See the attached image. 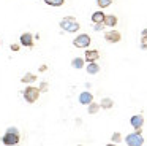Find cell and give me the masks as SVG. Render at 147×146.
Instances as JSON below:
<instances>
[{"mask_svg":"<svg viewBox=\"0 0 147 146\" xmlns=\"http://www.w3.org/2000/svg\"><path fill=\"white\" fill-rule=\"evenodd\" d=\"M111 140H112V143H120L122 141V135L119 132H115V133H112Z\"/></svg>","mask_w":147,"mask_h":146,"instance_id":"cell-21","label":"cell"},{"mask_svg":"<svg viewBox=\"0 0 147 146\" xmlns=\"http://www.w3.org/2000/svg\"><path fill=\"white\" fill-rule=\"evenodd\" d=\"M71 67H73V68H82L84 67V59H81V57L73 59L71 60Z\"/></svg>","mask_w":147,"mask_h":146,"instance_id":"cell-16","label":"cell"},{"mask_svg":"<svg viewBox=\"0 0 147 146\" xmlns=\"http://www.w3.org/2000/svg\"><path fill=\"white\" fill-rule=\"evenodd\" d=\"M11 51H19V44H11Z\"/></svg>","mask_w":147,"mask_h":146,"instance_id":"cell-24","label":"cell"},{"mask_svg":"<svg viewBox=\"0 0 147 146\" xmlns=\"http://www.w3.org/2000/svg\"><path fill=\"white\" fill-rule=\"evenodd\" d=\"M125 143H127L128 146H142L144 145V138H142V135H141V132H134V133L127 135Z\"/></svg>","mask_w":147,"mask_h":146,"instance_id":"cell-4","label":"cell"},{"mask_svg":"<svg viewBox=\"0 0 147 146\" xmlns=\"http://www.w3.org/2000/svg\"><path fill=\"white\" fill-rule=\"evenodd\" d=\"M19 43L22 44V46H26V48H32L33 46V35L29 33V32L22 33L21 38H19Z\"/></svg>","mask_w":147,"mask_h":146,"instance_id":"cell-8","label":"cell"},{"mask_svg":"<svg viewBox=\"0 0 147 146\" xmlns=\"http://www.w3.org/2000/svg\"><path fill=\"white\" fill-rule=\"evenodd\" d=\"M45 3L51 6H62L65 3V0H45Z\"/></svg>","mask_w":147,"mask_h":146,"instance_id":"cell-19","label":"cell"},{"mask_svg":"<svg viewBox=\"0 0 147 146\" xmlns=\"http://www.w3.org/2000/svg\"><path fill=\"white\" fill-rule=\"evenodd\" d=\"M89 106V114H96L98 113V110L101 108V105H98V103H95V102H92L90 105H87Z\"/></svg>","mask_w":147,"mask_h":146,"instance_id":"cell-17","label":"cell"},{"mask_svg":"<svg viewBox=\"0 0 147 146\" xmlns=\"http://www.w3.org/2000/svg\"><path fill=\"white\" fill-rule=\"evenodd\" d=\"M21 81L22 83H33V81H36V75H33V73H26V75L21 78Z\"/></svg>","mask_w":147,"mask_h":146,"instance_id":"cell-14","label":"cell"},{"mask_svg":"<svg viewBox=\"0 0 147 146\" xmlns=\"http://www.w3.org/2000/svg\"><path fill=\"white\" fill-rule=\"evenodd\" d=\"M90 37L87 33H81V35H78L76 38L73 40V44L76 48H89V44H90Z\"/></svg>","mask_w":147,"mask_h":146,"instance_id":"cell-5","label":"cell"},{"mask_svg":"<svg viewBox=\"0 0 147 146\" xmlns=\"http://www.w3.org/2000/svg\"><path fill=\"white\" fill-rule=\"evenodd\" d=\"M130 124H131V127H134V130H136V132H141V129H142V126H144L142 114H134V116H131Z\"/></svg>","mask_w":147,"mask_h":146,"instance_id":"cell-6","label":"cell"},{"mask_svg":"<svg viewBox=\"0 0 147 146\" xmlns=\"http://www.w3.org/2000/svg\"><path fill=\"white\" fill-rule=\"evenodd\" d=\"M105 18H106V14L103 11H95L92 14V22L93 24H98V22H105Z\"/></svg>","mask_w":147,"mask_h":146,"instance_id":"cell-11","label":"cell"},{"mask_svg":"<svg viewBox=\"0 0 147 146\" xmlns=\"http://www.w3.org/2000/svg\"><path fill=\"white\" fill-rule=\"evenodd\" d=\"M105 25H106L105 22H98V24H95V27H93V29H95V30H101Z\"/></svg>","mask_w":147,"mask_h":146,"instance_id":"cell-23","label":"cell"},{"mask_svg":"<svg viewBox=\"0 0 147 146\" xmlns=\"http://www.w3.org/2000/svg\"><path fill=\"white\" fill-rule=\"evenodd\" d=\"M2 143L7 146H13L19 143V130L16 127H8L7 132H5L3 138H2Z\"/></svg>","mask_w":147,"mask_h":146,"instance_id":"cell-1","label":"cell"},{"mask_svg":"<svg viewBox=\"0 0 147 146\" xmlns=\"http://www.w3.org/2000/svg\"><path fill=\"white\" fill-rule=\"evenodd\" d=\"M48 87H49V84L46 81H43L41 84H40V91H41V92H46V91H48Z\"/></svg>","mask_w":147,"mask_h":146,"instance_id":"cell-22","label":"cell"},{"mask_svg":"<svg viewBox=\"0 0 147 146\" xmlns=\"http://www.w3.org/2000/svg\"><path fill=\"white\" fill-rule=\"evenodd\" d=\"M79 102L82 105H90L93 102V95L90 94V92H87V91L86 92H81V94H79Z\"/></svg>","mask_w":147,"mask_h":146,"instance_id":"cell-9","label":"cell"},{"mask_svg":"<svg viewBox=\"0 0 147 146\" xmlns=\"http://www.w3.org/2000/svg\"><path fill=\"white\" fill-rule=\"evenodd\" d=\"M40 94H41L40 87H35V86H29V87L24 91V98H26L27 103H35V102L38 100Z\"/></svg>","mask_w":147,"mask_h":146,"instance_id":"cell-3","label":"cell"},{"mask_svg":"<svg viewBox=\"0 0 147 146\" xmlns=\"http://www.w3.org/2000/svg\"><path fill=\"white\" fill-rule=\"evenodd\" d=\"M141 35H142V38H141V48H142V49H147V29H144Z\"/></svg>","mask_w":147,"mask_h":146,"instance_id":"cell-18","label":"cell"},{"mask_svg":"<svg viewBox=\"0 0 147 146\" xmlns=\"http://www.w3.org/2000/svg\"><path fill=\"white\" fill-rule=\"evenodd\" d=\"M96 3H98L100 8H108V6L112 3V0H96Z\"/></svg>","mask_w":147,"mask_h":146,"instance_id":"cell-20","label":"cell"},{"mask_svg":"<svg viewBox=\"0 0 147 146\" xmlns=\"http://www.w3.org/2000/svg\"><path fill=\"white\" fill-rule=\"evenodd\" d=\"M100 72V65L95 62H89V65H87V73H90V75H95V73Z\"/></svg>","mask_w":147,"mask_h":146,"instance_id":"cell-13","label":"cell"},{"mask_svg":"<svg viewBox=\"0 0 147 146\" xmlns=\"http://www.w3.org/2000/svg\"><path fill=\"white\" fill-rule=\"evenodd\" d=\"M60 27L63 29L65 32H70V33H74V32L79 30V22L76 21L74 18H71V16H67V18H63L60 21Z\"/></svg>","mask_w":147,"mask_h":146,"instance_id":"cell-2","label":"cell"},{"mask_svg":"<svg viewBox=\"0 0 147 146\" xmlns=\"http://www.w3.org/2000/svg\"><path fill=\"white\" fill-rule=\"evenodd\" d=\"M105 24L108 25V27H114V25H117V16H114V14H106Z\"/></svg>","mask_w":147,"mask_h":146,"instance_id":"cell-12","label":"cell"},{"mask_svg":"<svg viewBox=\"0 0 147 146\" xmlns=\"http://www.w3.org/2000/svg\"><path fill=\"white\" fill-rule=\"evenodd\" d=\"M0 44H2V43H0Z\"/></svg>","mask_w":147,"mask_h":146,"instance_id":"cell-25","label":"cell"},{"mask_svg":"<svg viewBox=\"0 0 147 146\" xmlns=\"http://www.w3.org/2000/svg\"><path fill=\"white\" fill-rule=\"evenodd\" d=\"M98 57H100V53L96 49L86 51V60H87V62H96V60H98Z\"/></svg>","mask_w":147,"mask_h":146,"instance_id":"cell-10","label":"cell"},{"mask_svg":"<svg viewBox=\"0 0 147 146\" xmlns=\"http://www.w3.org/2000/svg\"><path fill=\"white\" fill-rule=\"evenodd\" d=\"M105 40L108 41V43H119V41L122 40V35H120V32H117V30H109L105 33Z\"/></svg>","mask_w":147,"mask_h":146,"instance_id":"cell-7","label":"cell"},{"mask_svg":"<svg viewBox=\"0 0 147 146\" xmlns=\"http://www.w3.org/2000/svg\"><path fill=\"white\" fill-rule=\"evenodd\" d=\"M101 108H105V110H109V108H112V105H114V102H112V98H109V97H106V98H103L101 100Z\"/></svg>","mask_w":147,"mask_h":146,"instance_id":"cell-15","label":"cell"}]
</instances>
